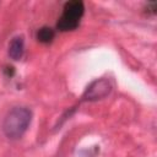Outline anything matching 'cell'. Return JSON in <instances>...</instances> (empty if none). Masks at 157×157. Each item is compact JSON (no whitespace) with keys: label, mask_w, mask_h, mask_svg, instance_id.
Listing matches in <instances>:
<instances>
[{"label":"cell","mask_w":157,"mask_h":157,"mask_svg":"<svg viewBox=\"0 0 157 157\" xmlns=\"http://www.w3.org/2000/svg\"><path fill=\"white\" fill-rule=\"evenodd\" d=\"M32 120V112L27 107H15L5 117L2 131L6 137L20 139L28 129Z\"/></svg>","instance_id":"obj_1"},{"label":"cell","mask_w":157,"mask_h":157,"mask_svg":"<svg viewBox=\"0 0 157 157\" xmlns=\"http://www.w3.org/2000/svg\"><path fill=\"white\" fill-rule=\"evenodd\" d=\"M83 12H85V5L82 1L72 0L65 2L63 7V15L58 21L56 27L63 32L75 29L78 26L81 17L83 16Z\"/></svg>","instance_id":"obj_2"},{"label":"cell","mask_w":157,"mask_h":157,"mask_svg":"<svg viewBox=\"0 0 157 157\" xmlns=\"http://www.w3.org/2000/svg\"><path fill=\"white\" fill-rule=\"evenodd\" d=\"M112 91V85L105 78H99L93 81L85 91L82 98L83 101H97L107 97Z\"/></svg>","instance_id":"obj_3"},{"label":"cell","mask_w":157,"mask_h":157,"mask_svg":"<svg viewBox=\"0 0 157 157\" xmlns=\"http://www.w3.org/2000/svg\"><path fill=\"white\" fill-rule=\"evenodd\" d=\"M25 53V39L22 36H16L9 44V56L12 60H20Z\"/></svg>","instance_id":"obj_4"},{"label":"cell","mask_w":157,"mask_h":157,"mask_svg":"<svg viewBox=\"0 0 157 157\" xmlns=\"http://www.w3.org/2000/svg\"><path fill=\"white\" fill-rule=\"evenodd\" d=\"M54 36H55L54 31L52 28H49V27H42L37 32V39L39 42H42V43H49V42H52L53 38H54Z\"/></svg>","instance_id":"obj_5"},{"label":"cell","mask_w":157,"mask_h":157,"mask_svg":"<svg viewBox=\"0 0 157 157\" xmlns=\"http://www.w3.org/2000/svg\"><path fill=\"white\" fill-rule=\"evenodd\" d=\"M77 157H93V155H92L90 151L85 150V151H81V152H78V156H77Z\"/></svg>","instance_id":"obj_6"}]
</instances>
